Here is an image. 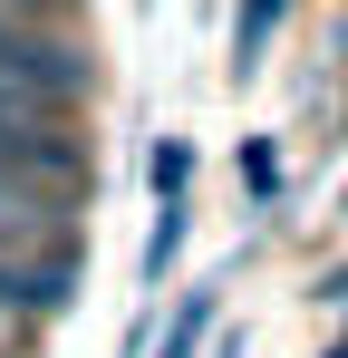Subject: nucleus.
<instances>
[{"label":"nucleus","instance_id":"obj_1","mask_svg":"<svg viewBox=\"0 0 348 358\" xmlns=\"http://www.w3.org/2000/svg\"><path fill=\"white\" fill-rule=\"evenodd\" d=\"M78 291L68 242H0V320H58Z\"/></svg>","mask_w":348,"mask_h":358},{"label":"nucleus","instance_id":"obj_2","mask_svg":"<svg viewBox=\"0 0 348 358\" xmlns=\"http://www.w3.org/2000/svg\"><path fill=\"white\" fill-rule=\"evenodd\" d=\"M281 20H290V0H242V20H232V78H252V68L271 59Z\"/></svg>","mask_w":348,"mask_h":358},{"label":"nucleus","instance_id":"obj_3","mask_svg":"<svg viewBox=\"0 0 348 358\" xmlns=\"http://www.w3.org/2000/svg\"><path fill=\"white\" fill-rule=\"evenodd\" d=\"M184 223H194V203H184V194H155V233H145V291H165V271L184 262Z\"/></svg>","mask_w":348,"mask_h":358},{"label":"nucleus","instance_id":"obj_4","mask_svg":"<svg viewBox=\"0 0 348 358\" xmlns=\"http://www.w3.org/2000/svg\"><path fill=\"white\" fill-rule=\"evenodd\" d=\"M203 329H213V291H184V310H174V329H165L155 358H203Z\"/></svg>","mask_w":348,"mask_h":358},{"label":"nucleus","instance_id":"obj_5","mask_svg":"<svg viewBox=\"0 0 348 358\" xmlns=\"http://www.w3.org/2000/svg\"><path fill=\"white\" fill-rule=\"evenodd\" d=\"M145 175H155V194H184V184H194V145H184V136H165Z\"/></svg>","mask_w":348,"mask_h":358},{"label":"nucleus","instance_id":"obj_6","mask_svg":"<svg viewBox=\"0 0 348 358\" xmlns=\"http://www.w3.org/2000/svg\"><path fill=\"white\" fill-rule=\"evenodd\" d=\"M319 300H339V310H348V271H329V281H319Z\"/></svg>","mask_w":348,"mask_h":358},{"label":"nucleus","instance_id":"obj_7","mask_svg":"<svg viewBox=\"0 0 348 358\" xmlns=\"http://www.w3.org/2000/svg\"><path fill=\"white\" fill-rule=\"evenodd\" d=\"M203 358H242V339H223V349H203Z\"/></svg>","mask_w":348,"mask_h":358},{"label":"nucleus","instance_id":"obj_8","mask_svg":"<svg viewBox=\"0 0 348 358\" xmlns=\"http://www.w3.org/2000/svg\"><path fill=\"white\" fill-rule=\"evenodd\" d=\"M329 358H348V339H339V349H329Z\"/></svg>","mask_w":348,"mask_h":358}]
</instances>
